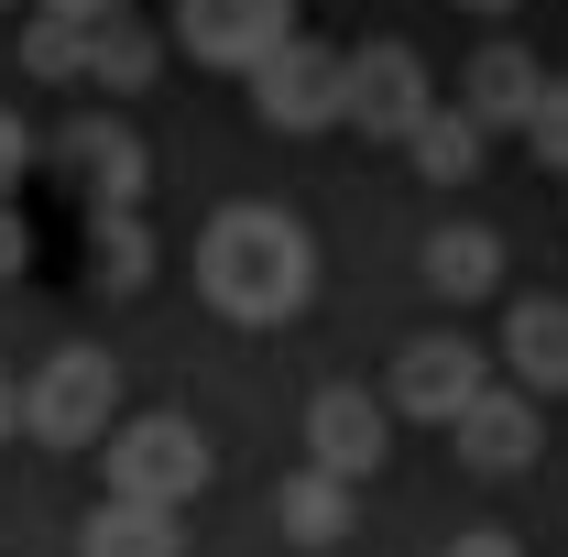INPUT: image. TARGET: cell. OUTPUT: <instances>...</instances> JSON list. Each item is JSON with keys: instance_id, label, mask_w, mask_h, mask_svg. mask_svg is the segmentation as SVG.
<instances>
[{"instance_id": "cell-1", "label": "cell", "mask_w": 568, "mask_h": 557, "mask_svg": "<svg viewBox=\"0 0 568 557\" xmlns=\"http://www.w3.org/2000/svg\"><path fill=\"white\" fill-rule=\"evenodd\" d=\"M197 295H209L230 328H284V317L317 295V241H306V219L263 209V198L219 209L209 230H197Z\"/></svg>"}, {"instance_id": "cell-2", "label": "cell", "mask_w": 568, "mask_h": 557, "mask_svg": "<svg viewBox=\"0 0 568 557\" xmlns=\"http://www.w3.org/2000/svg\"><path fill=\"white\" fill-rule=\"evenodd\" d=\"M99 459H110V492L121 503H197L219 482V448L197 437V416H175V405H153V416H121L99 437Z\"/></svg>"}, {"instance_id": "cell-3", "label": "cell", "mask_w": 568, "mask_h": 557, "mask_svg": "<svg viewBox=\"0 0 568 557\" xmlns=\"http://www.w3.org/2000/svg\"><path fill=\"white\" fill-rule=\"evenodd\" d=\"M110 426H121V361H110V350L67 340L22 383V437H44V448H99Z\"/></svg>"}, {"instance_id": "cell-4", "label": "cell", "mask_w": 568, "mask_h": 557, "mask_svg": "<svg viewBox=\"0 0 568 557\" xmlns=\"http://www.w3.org/2000/svg\"><path fill=\"white\" fill-rule=\"evenodd\" d=\"M252 121L263 132H339L351 121V55L339 44H317V33H295L284 55H263L252 67Z\"/></svg>"}, {"instance_id": "cell-5", "label": "cell", "mask_w": 568, "mask_h": 557, "mask_svg": "<svg viewBox=\"0 0 568 557\" xmlns=\"http://www.w3.org/2000/svg\"><path fill=\"white\" fill-rule=\"evenodd\" d=\"M437 110H448V99H437V77H426L416 44H394V33H383V44H361V55H351V132H372V142H394V153H405Z\"/></svg>"}, {"instance_id": "cell-6", "label": "cell", "mask_w": 568, "mask_h": 557, "mask_svg": "<svg viewBox=\"0 0 568 557\" xmlns=\"http://www.w3.org/2000/svg\"><path fill=\"white\" fill-rule=\"evenodd\" d=\"M493 394V372H481V350L459 340V328H426V340L394 350V416H416V426H459L470 405Z\"/></svg>"}, {"instance_id": "cell-7", "label": "cell", "mask_w": 568, "mask_h": 557, "mask_svg": "<svg viewBox=\"0 0 568 557\" xmlns=\"http://www.w3.org/2000/svg\"><path fill=\"white\" fill-rule=\"evenodd\" d=\"M175 44H186L197 67L252 77L263 55L295 44V0H175Z\"/></svg>"}, {"instance_id": "cell-8", "label": "cell", "mask_w": 568, "mask_h": 557, "mask_svg": "<svg viewBox=\"0 0 568 557\" xmlns=\"http://www.w3.org/2000/svg\"><path fill=\"white\" fill-rule=\"evenodd\" d=\"M55 175L77 186V209H142V186H153V153H142L132 121H67L55 132Z\"/></svg>"}, {"instance_id": "cell-9", "label": "cell", "mask_w": 568, "mask_h": 557, "mask_svg": "<svg viewBox=\"0 0 568 557\" xmlns=\"http://www.w3.org/2000/svg\"><path fill=\"white\" fill-rule=\"evenodd\" d=\"M383 448H394V405H372L361 383H317V394H306V459H317V470L372 482Z\"/></svg>"}, {"instance_id": "cell-10", "label": "cell", "mask_w": 568, "mask_h": 557, "mask_svg": "<svg viewBox=\"0 0 568 557\" xmlns=\"http://www.w3.org/2000/svg\"><path fill=\"white\" fill-rule=\"evenodd\" d=\"M448 448H459V470H481V482H514V470H536V448H547V416H536V394H525V383H493L470 416L448 426Z\"/></svg>"}, {"instance_id": "cell-11", "label": "cell", "mask_w": 568, "mask_h": 557, "mask_svg": "<svg viewBox=\"0 0 568 557\" xmlns=\"http://www.w3.org/2000/svg\"><path fill=\"white\" fill-rule=\"evenodd\" d=\"M536 99H547V67H536L525 44H481V55L459 67V110H470V121H481L493 142H503V132L525 142V121H536Z\"/></svg>"}, {"instance_id": "cell-12", "label": "cell", "mask_w": 568, "mask_h": 557, "mask_svg": "<svg viewBox=\"0 0 568 557\" xmlns=\"http://www.w3.org/2000/svg\"><path fill=\"white\" fill-rule=\"evenodd\" d=\"M503 361L525 394H568V295H514L503 306Z\"/></svg>"}, {"instance_id": "cell-13", "label": "cell", "mask_w": 568, "mask_h": 557, "mask_svg": "<svg viewBox=\"0 0 568 557\" xmlns=\"http://www.w3.org/2000/svg\"><path fill=\"white\" fill-rule=\"evenodd\" d=\"M77 557H186V525H175L164 503H121V492H99V514L77 525Z\"/></svg>"}, {"instance_id": "cell-14", "label": "cell", "mask_w": 568, "mask_h": 557, "mask_svg": "<svg viewBox=\"0 0 568 557\" xmlns=\"http://www.w3.org/2000/svg\"><path fill=\"white\" fill-rule=\"evenodd\" d=\"M416 263H426V284H437L448 306H470V295H493V284H503V241L481 230V219H448V230H426Z\"/></svg>"}, {"instance_id": "cell-15", "label": "cell", "mask_w": 568, "mask_h": 557, "mask_svg": "<svg viewBox=\"0 0 568 557\" xmlns=\"http://www.w3.org/2000/svg\"><path fill=\"white\" fill-rule=\"evenodd\" d=\"M351 492L361 482H339V470L306 459V470H284V482H274V525L295 536V547H339V536H351Z\"/></svg>"}, {"instance_id": "cell-16", "label": "cell", "mask_w": 568, "mask_h": 557, "mask_svg": "<svg viewBox=\"0 0 568 557\" xmlns=\"http://www.w3.org/2000/svg\"><path fill=\"white\" fill-rule=\"evenodd\" d=\"M88 274L110 295H142L153 284V219L142 209H88Z\"/></svg>"}, {"instance_id": "cell-17", "label": "cell", "mask_w": 568, "mask_h": 557, "mask_svg": "<svg viewBox=\"0 0 568 557\" xmlns=\"http://www.w3.org/2000/svg\"><path fill=\"white\" fill-rule=\"evenodd\" d=\"M405 164H416L426 186H470V175L493 164V132H481L470 110H437V121H426V132L405 142Z\"/></svg>"}, {"instance_id": "cell-18", "label": "cell", "mask_w": 568, "mask_h": 557, "mask_svg": "<svg viewBox=\"0 0 568 557\" xmlns=\"http://www.w3.org/2000/svg\"><path fill=\"white\" fill-rule=\"evenodd\" d=\"M88 44H99V22L33 11V22H22V77H44V88H88Z\"/></svg>"}, {"instance_id": "cell-19", "label": "cell", "mask_w": 568, "mask_h": 557, "mask_svg": "<svg viewBox=\"0 0 568 557\" xmlns=\"http://www.w3.org/2000/svg\"><path fill=\"white\" fill-rule=\"evenodd\" d=\"M153 67H164V44L142 33L132 11L99 22V44H88V88H153Z\"/></svg>"}, {"instance_id": "cell-20", "label": "cell", "mask_w": 568, "mask_h": 557, "mask_svg": "<svg viewBox=\"0 0 568 557\" xmlns=\"http://www.w3.org/2000/svg\"><path fill=\"white\" fill-rule=\"evenodd\" d=\"M525 153H536L547 175H568V77H547V99H536V121H525Z\"/></svg>"}, {"instance_id": "cell-21", "label": "cell", "mask_w": 568, "mask_h": 557, "mask_svg": "<svg viewBox=\"0 0 568 557\" xmlns=\"http://www.w3.org/2000/svg\"><path fill=\"white\" fill-rule=\"evenodd\" d=\"M22 175H33V132H22V121L0 110V209L22 198Z\"/></svg>"}, {"instance_id": "cell-22", "label": "cell", "mask_w": 568, "mask_h": 557, "mask_svg": "<svg viewBox=\"0 0 568 557\" xmlns=\"http://www.w3.org/2000/svg\"><path fill=\"white\" fill-rule=\"evenodd\" d=\"M33 263V230H22V209H0V284Z\"/></svg>"}, {"instance_id": "cell-23", "label": "cell", "mask_w": 568, "mask_h": 557, "mask_svg": "<svg viewBox=\"0 0 568 557\" xmlns=\"http://www.w3.org/2000/svg\"><path fill=\"white\" fill-rule=\"evenodd\" d=\"M448 557H525V547H514L503 525H470V536H448Z\"/></svg>"}, {"instance_id": "cell-24", "label": "cell", "mask_w": 568, "mask_h": 557, "mask_svg": "<svg viewBox=\"0 0 568 557\" xmlns=\"http://www.w3.org/2000/svg\"><path fill=\"white\" fill-rule=\"evenodd\" d=\"M33 11H67V22H121L132 0H33Z\"/></svg>"}, {"instance_id": "cell-25", "label": "cell", "mask_w": 568, "mask_h": 557, "mask_svg": "<svg viewBox=\"0 0 568 557\" xmlns=\"http://www.w3.org/2000/svg\"><path fill=\"white\" fill-rule=\"evenodd\" d=\"M0 437H22V383L0 372Z\"/></svg>"}, {"instance_id": "cell-26", "label": "cell", "mask_w": 568, "mask_h": 557, "mask_svg": "<svg viewBox=\"0 0 568 557\" xmlns=\"http://www.w3.org/2000/svg\"><path fill=\"white\" fill-rule=\"evenodd\" d=\"M459 11H514V0H459Z\"/></svg>"}, {"instance_id": "cell-27", "label": "cell", "mask_w": 568, "mask_h": 557, "mask_svg": "<svg viewBox=\"0 0 568 557\" xmlns=\"http://www.w3.org/2000/svg\"><path fill=\"white\" fill-rule=\"evenodd\" d=\"M0 11H11V0H0Z\"/></svg>"}]
</instances>
